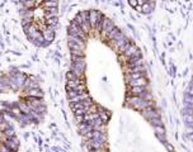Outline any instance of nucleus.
<instances>
[{
  "label": "nucleus",
  "mask_w": 193,
  "mask_h": 152,
  "mask_svg": "<svg viewBox=\"0 0 193 152\" xmlns=\"http://www.w3.org/2000/svg\"><path fill=\"white\" fill-rule=\"evenodd\" d=\"M99 47L102 100L74 112L89 152H174L154 99L144 59L99 10H88Z\"/></svg>",
  "instance_id": "f257e3e1"
},
{
  "label": "nucleus",
  "mask_w": 193,
  "mask_h": 152,
  "mask_svg": "<svg viewBox=\"0 0 193 152\" xmlns=\"http://www.w3.org/2000/svg\"><path fill=\"white\" fill-rule=\"evenodd\" d=\"M187 112L189 114V119H188V128L191 129V134H192V140H193V79L191 86L188 89V99H187Z\"/></svg>",
  "instance_id": "f03ea898"
},
{
  "label": "nucleus",
  "mask_w": 193,
  "mask_h": 152,
  "mask_svg": "<svg viewBox=\"0 0 193 152\" xmlns=\"http://www.w3.org/2000/svg\"><path fill=\"white\" fill-rule=\"evenodd\" d=\"M3 143L10 151H13V152H17L18 148H19V140L17 138V137H10V138H6V137L3 136Z\"/></svg>",
  "instance_id": "7ed1b4c3"
}]
</instances>
